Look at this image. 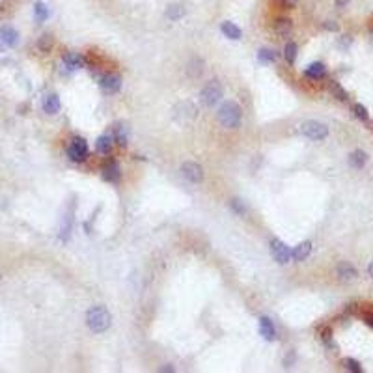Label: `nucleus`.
<instances>
[{
	"mask_svg": "<svg viewBox=\"0 0 373 373\" xmlns=\"http://www.w3.org/2000/svg\"><path fill=\"white\" fill-rule=\"evenodd\" d=\"M110 323H112V317L105 306H94L86 313V325L94 334H101V332L109 330Z\"/></svg>",
	"mask_w": 373,
	"mask_h": 373,
	"instance_id": "1",
	"label": "nucleus"
},
{
	"mask_svg": "<svg viewBox=\"0 0 373 373\" xmlns=\"http://www.w3.org/2000/svg\"><path fill=\"white\" fill-rule=\"evenodd\" d=\"M243 120V110L237 103L233 101H226L220 109H218V121L226 127V129H237L241 125Z\"/></svg>",
	"mask_w": 373,
	"mask_h": 373,
	"instance_id": "2",
	"label": "nucleus"
},
{
	"mask_svg": "<svg viewBox=\"0 0 373 373\" xmlns=\"http://www.w3.org/2000/svg\"><path fill=\"white\" fill-rule=\"evenodd\" d=\"M224 96V90H222V84L218 81H211L202 88L200 92V101L204 103L205 107H215L218 101Z\"/></svg>",
	"mask_w": 373,
	"mask_h": 373,
	"instance_id": "3",
	"label": "nucleus"
},
{
	"mask_svg": "<svg viewBox=\"0 0 373 373\" xmlns=\"http://www.w3.org/2000/svg\"><path fill=\"white\" fill-rule=\"evenodd\" d=\"M301 132L306 138L317 142V140H325L326 136H328V127L317 120H308L301 125Z\"/></svg>",
	"mask_w": 373,
	"mask_h": 373,
	"instance_id": "4",
	"label": "nucleus"
},
{
	"mask_svg": "<svg viewBox=\"0 0 373 373\" xmlns=\"http://www.w3.org/2000/svg\"><path fill=\"white\" fill-rule=\"evenodd\" d=\"M198 116V109L193 101H181L174 107V118L179 121V123H187V121H193Z\"/></svg>",
	"mask_w": 373,
	"mask_h": 373,
	"instance_id": "5",
	"label": "nucleus"
},
{
	"mask_svg": "<svg viewBox=\"0 0 373 373\" xmlns=\"http://www.w3.org/2000/svg\"><path fill=\"white\" fill-rule=\"evenodd\" d=\"M181 174H183L185 179L191 181V183H202V179H204V168L198 162H193V161L183 162Z\"/></svg>",
	"mask_w": 373,
	"mask_h": 373,
	"instance_id": "6",
	"label": "nucleus"
},
{
	"mask_svg": "<svg viewBox=\"0 0 373 373\" xmlns=\"http://www.w3.org/2000/svg\"><path fill=\"white\" fill-rule=\"evenodd\" d=\"M271 254H273L275 261L282 265L289 263V259H291V248L284 241H280V239H273L271 241Z\"/></svg>",
	"mask_w": 373,
	"mask_h": 373,
	"instance_id": "7",
	"label": "nucleus"
},
{
	"mask_svg": "<svg viewBox=\"0 0 373 373\" xmlns=\"http://www.w3.org/2000/svg\"><path fill=\"white\" fill-rule=\"evenodd\" d=\"M69 157H71V161L75 162H82L86 161V157H88V144H86L84 138H81V136H75L71 140V146H69Z\"/></svg>",
	"mask_w": 373,
	"mask_h": 373,
	"instance_id": "8",
	"label": "nucleus"
},
{
	"mask_svg": "<svg viewBox=\"0 0 373 373\" xmlns=\"http://www.w3.org/2000/svg\"><path fill=\"white\" fill-rule=\"evenodd\" d=\"M99 84H101V88H103L105 92H109V94H114V92H120L121 79L118 77V75H114V73H109V75L101 77Z\"/></svg>",
	"mask_w": 373,
	"mask_h": 373,
	"instance_id": "9",
	"label": "nucleus"
},
{
	"mask_svg": "<svg viewBox=\"0 0 373 373\" xmlns=\"http://www.w3.org/2000/svg\"><path fill=\"white\" fill-rule=\"evenodd\" d=\"M0 41L8 47H15L19 41V32L13 26H0Z\"/></svg>",
	"mask_w": 373,
	"mask_h": 373,
	"instance_id": "10",
	"label": "nucleus"
},
{
	"mask_svg": "<svg viewBox=\"0 0 373 373\" xmlns=\"http://www.w3.org/2000/svg\"><path fill=\"white\" fill-rule=\"evenodd\" d=\"M336 275L341 278V280L349 282V280H355V278L358 276V271L351 263H347V261H341V263L336 267Z\"/></svg>",
	"mask_w": 373,
	"mask_h": 373,
	"instance_id": "11",
	"label": "nucleus"
},
{
	"mask_svg": "<svg viewBox=\"0 0 373 373\" xmlns=\"http://www.w3.org/2000/svg\"><path fill=\"white\" fill-rule=\"evenodd\" d=\"M310 254H312V243L302 241L301 244H297V246L291 250V258H293L295 261H304Z\"/></svg>",
	"mask_w": 373,
	"mask_h": 373,
	"instance_id": "12",
	"label": "nucleus"
},
{
	"mask_svg": "<svg viewBox=\"0 0 373 373\" xmlns=\"http://www.w3.org/2000/svg\"><path fill=\"white\" fill-rule=\"evenodd\" d=\"M273 30H275L280 37H288L289 34L293 32V23H291L289 19H286V17H280V19H276V21L273 23Z\"/></svg>",
	"mask_w": 373,
	"mask_h": 373,
	"instance_id": "13",
	"label": "nucleus"
},
{
	"mask_svg": "<svg viewBox=\"0 0 373 373\" xmlns=\"http://www.w3.org/2000/svg\"><path fill=\"white\" fill-rule=\"evenodd\" d=\"M259 334L267 340V341H273L276 338V330H275V325L269 317H261L259 319Z\"/></svg>",
	"mask_w": 373,
	"mask_h": 373,
	"instance_id": "14",
	"label": "nucleus"
},
{
	"mask_svg": "<svg viewBox=\"0 0 373 373\" xmlns=\"http://www.w3.org/2000/svg\"><path fill=\"white\" fill-rule=\"evenodd\" d=\"M60 109H62L60 97L56 96V94H49V96L45 97V101H43V110L52 116V114L60 112Z\"/></svg>",
	"mask_w": 373,
	"mask_h": 373,
	"instance_id": "15",
	"label": "nucleus"
},
{
	"mask_svg": "<svg viewBox=\"0 0 373 373\" xmlns=\"http://www.w3.org/2000/svg\"><path fill=\"white\" fill-rule=\"evenodd\" d=\"M220 28H222V34H224L226 37H229V39H241L243 32H241V28H239L237 24L226 21V23H222Z\"/></svg>",
	"mask_w": 373,
	"mask_h": 373,
	"instance_id": "16",
	"label": "nucleus"
},
{
	"mask_svg": "<svg viewBox=\"0 0 373 373\" xmlns=\"http://www.w3.org/2000/svg\"><path fill=\"white\" fill-rule=\"evenodd\" d=\"M112 146H114V136L103 134V136L97 138L96 149H97V153H109L110 149H112Z\"/></svg>",
	"mask_w": 373,
	"mask_h": 373,
	"instance_id": "17",
	"label": "nucleus"
},
{
	"mask_svg": "<svg viewBox=\"0 0 373 373\" xmlns=\"http://www.w3.org/2000/svg\"><path fill=\"white\" fill-rule=\"evenodd\" d=\"M62 62H64V65H65L67 69H71V71H75V69H81V67H82V64H84V60H82L79 54H75V52L65 54Z\"/></svg>",
	"mask_w": 373,
	"mask_h": 373,
	"instance_id": "18",
	"label": "nucleus"
},
{
	"mask_svg": "<svg viewBox=\"0 0 373 373\" xmlns=\"http://www.w3.org/2000/svg\"><path fill=\"white\" fill-rule=\"evenodd\" d=\"M325 65L321 64V62H313L312 65H308L306 67V71H304V75L306 77H310V79H323L325 77Z\"/></svg>",
	"mask_w": 373,
	"mask_h": 373,
	"instance_id": "19",
	"label": "nucleus"
},
{
	"mask_svg": "<svg viewBox=\"0 0 373 373\" xmlns=\"http://www.w3.org/2000/svg\"><path fill=\"white\" fill-rule=\"evenodd\" d=\"M366 162H368V155L362 149H357V151H353L349 155V164L353 168H362Z\"/></svg>",
	"mask_w": 373,
	"mask_h": 373,
	"instance_id": "20",
	"label": "nucleus"
},
{
	"mask_svg": "<svg viewBox=\"0 0 373 373\" xmlns=\"http://www.w3.org/2000/svg\"><path fill=\"white\" fill-rule=\"evenodd\" d=\"M185 13H187V10L181 4H170L168 8H166V17H168L170 21H179V19L185 17Z\"/></svg>",
	"mask_w": 373,
	"mask_h": 373,
	"instance_id": "21",
	"label": "nucleus"
},
{
	"mask_svg": "<svg viewBox=\"0 0 373 373\" xmlns=\"http://www.w3.org/2000/svg\"><path fill=\"white\" fill-rule=\"evenodd\" d=\"M52 47H54V36H52V34H43V36L37 39L39 52H50Z\"/></svg>",
	"mask_w": 373,
	"mask_h": 373,
	"instance_id": "22",
	"label": "nucleus"
},
{
	"mask_svg": "<svg viewBox=\"0 0 373 373\" xmlns=\"http://www.w3.org/2000/svg\"><path fill=\"white\" fill-rule=\"evenodd\" d=\"M187 73L194 77V79H198L202 73H204V60H200V58H193V60L189 62V65H187Z\"/></svg>",
	"mask_w": 373,
	"mask_h": 373,
	"instance_id": "23",
	"label": "nucleus"
},
{
	"mask_svg": "<svg viewBox=\"0 0 373 373\" xmlns=\"http://www.w3.org/2000/svg\"><path fill=\"white\" fill-rule=\"evenodd\" d=\"M103 178L110 183H116V181H120V166L118 164H109V166H105L103 170Z\"/></svg>",
	"mask_w": 373,
	"mask_h": 373,
	"instance_id": "24",
	"label": "nucleus"
},
{
	"mask_svg": "<svg viewBox=\"0 0 373 373\" xmlns=\"http://www.w3.org/2000/svg\"><path fill=\"white\" fill-rule=\"evenodd\" d=\"M34 17H36L37 23H43V21H47L49 19V8L43 4V2H39V0L34 4Z\"/></svg>",
	"mask_w": 373,
	"mask_h": 373,
	"instance_id": "25",
	"label": "nucleus"
},
{
	"mask_svg": "<svg viewBox=\"0 0 373 373\" xmlns=\"http://www.w3.org/2000/svg\"><path fill=\"white\" fill-rule=\"evenodd\" d=\"M297 43H293V41H289L286 43V47H284V58L288 64H293V62L297 60Z\"/></svg>",
	"mask_w": 373,
	"mask_h": 373,
	"instance_id": "26",
	"label": "nucleus"
},
{
	"mask_svg": "<svg viewBox=\"0 0 373 373\" xmlns=\"http://www.w3.org/2000/svg\"><path fill=\"white\" fill-rule=\"evenodd\" d=\"M258 58H259V62H263V64H269V62H275L276 54H275V50H271V49H261L259 54H258Z\"/></svg>",
	"mask_w": 373,
	"mask_h": 373,
	"instance_id": "27",
	"label": "nucleus"
},
{
	"mask_svg": "<svg viewBox=\"0 0 373 373\" xmlns=\"http://www.w3.org/2000/svg\"><path fill=\"white\" fill-rule=\"evenodd\" d=\"M114 142H118L120 146L127 144V134H125L123 125H118V127H116V132H114Z\"/></svg>",
	"mask_w": 373,
	"mask_h": 373,
	"instance_id": "28",
	"label": "nucleus"
},
{
	"mask_svg": "<svg viewBox=\"0 0 373 373\" xmlns=\"http://www.w3.org/2000/svg\"><path fill=\"white\" fill-rule=\"evenodd\" d=\"M353 112H355V116L362 121H368V118H370V116H368V110H366V107L360 105V103H357V105L353 107Z\"/></svg>",
	"mask_w": 373,
	"mask_h": 373,
	"instance_id": "29",
	"label": "nucleus"
},
{
	"mask_svg": "<svg viewBox=\"0 0 373 373\" xmlns=\"http://www.w3.org/2000/svg\"><path fill=\"white\" fill-rule=\"evenodd\" d=\"M343 366H345V368H347L349 372H353V373H360L362 372L360 362L355 360V358H345V360H343Z\"/></svg>",
	"mask_w": 373,
	"mask_h": 373,
	"instance_id": "30",
	"label": "nucleus"
},
{
	"mask_svg": "<svg viewBox=\"0 0 373 373\" xmlns=\"http://www.w3.org/2000/svg\"><path fill=\"white\" fill-rule=\"evenodd\" d=\"M229 207H231V211H235L237 215H244V213H246V207H244V204H243L241 200H237V198L229 202Z\"/></svg>",
	"mask_w": 373,
	"mask_h": 373,
	"instance_id": "31",
	"label": "nucleus"
},
{
	"mask_svg": "<svg viewBox=\"0 0 373 373\" xmlns=\"http://www.w3.org/2000/svg\"><path fill=\"white\" fill-rule=\"evenodd\" d=\"M330 90H332V94H334L340 101H345V99H347V92H345L340 84H330Z\"/></svg>",
	"mask_w": 373,
	"mask_h": 373,
	"instance_id": "32",
	"label": "nucleus"
},
{
	"mask_svg": "<svg viewBox=\"0 0 373 373\" xmlns=\"http://www.w3.org/2000/svg\"><path fill=\"white\" fill-rule=\"evenodd\" d=\"M364 321H366V325L372 326V328H373V312L364 313Z\"/></svg>",
	"mask_w": 373,
	"mask_h": 373,
	"instance_id": "33",
	"label": "nucleus"
},
{
	"mask_svg": "<svg viewBox=\"0 0 373 373\" xmlns=\"http://www.w3.org/2000/svg\"><path fill=\"white\" fill-rule=\"evenodd\" d=\"M330 336H332V330H330V328H325V330H323V336H321V338H323L325 341H328V340H330Z\"/></svg>",
	"mask_w": 373,
	"mask_h": 373,
	"instance_id": "34",
	"label": "nucleus"
},
{
	"mask_svg": "<svg viewBox=\"0 0 373 373\" xmlns=\"http://www.w3.org/2000/svg\"><path fill=\"white\" fill-rule=\"evenodd\" d=\"M159 372H176V368H174V366H170V364H166V366L159 368Z\"/></svg>",
	"mask_w": 373,
	"mask_h": 373,
	"instance_id": "35",
	"label": "nucleus"
},
{
	"mask_svg": "<svg viewBox=\"0 0 373 373\" xmlns=\"http://www.w3.org/2000/svg\"><path fill=\"white\" fill-rule=\"evenodd\" d=\"M323 26H325L326 30H338V26H336V24H332V21H326Z\"/></svg>",
	"mask_w": 373,
	"mask_h": 373,
	"instance_id": "36",
	"label": "nucleus"
},
{
	"mask_svg": "<svg viewBox=\"0 0 373 373\" xmlns=\"http://www.w3.org/2000/svg\"><path fill=\"white\" fill-rule=\"evenodd\" d=\"M368 275H370V276L373 278V261H372L370 265H368Z\"/></svg>",
	"mask_w": 373,
	"mask_h": 373,
	"instance_id": "37",
	"label": "nucleus"
},
{
	"mask_svg": "<svg viewBox=\"0 0 373 373\" xmlns=\"http://www.w3.org/2000/svg\"><path fill=\"white\" fill-rule=\"evenodd\" d=\"M0 280H2V273H0Z\"/></svg>",
	"mask_w": 373,
	"mask_h": 373,
	"instance_id": "38",
	"label": "nucleus"
}]
</instances>
